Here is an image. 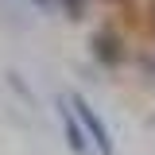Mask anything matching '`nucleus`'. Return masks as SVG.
<instances>
[{
    "mask_svg": "<svg viewBox=\"0 0 155 155\" xmlns=\"http://www.w3.org/2000/svg\"><path fill=\"white\" fill-rule=\"evenodd\" d=\"M147 16H151V27H155V0H147Z\"/></svg>",
    "mask_w": 155,
    "mask_h": 155,
    "instance_id": "obj_6",
    "label": "nucleus"
},
{
    "mask_svg": "<svg viewBox=\"0 0 155 155\" xmlns=\"http://www.w3.org/2000/svg\"><path fill=\"white\" fill-rule=\"evenodd\" d=\"M97 4H105V8H124V4H132V0H97Z\"/></svg>",
    "mask_w": 155,
    "mask_h": 155,
    "instance_id": "obj_5",
    "label": "nucleus"
},
{
    "mask_svg": "<svg viewBox=\"0 0 155 155\" xmlns=\"http://www.w3.org/2000/svg\"><path fill=\"white\" fill-rule=\"evenodd\" d=\"M58 113H62V128H66V143H70V151L81 155L85 147H89V136H85V128H81L74 105H70V101H62V105H58Z\"/></svg>",
    "mask_w": 155,
    "mask_h": 155,
    "instance_id": "obj_3",
    "label": "nucleus"
},
{
    "mask_svg": "<svg viewBox=\"0 0 155 155\" xmlns=\"http://www.w3.org/2000/svg\"><path fill=\"white\" fill-rule=\"evenodd\" d=\"M54 4L62 8V16H66V19L81 23V19L89 16V4H93V0H54Z\"/></svg>",
    "mask_w": 155,
    "mask_h": 155,
    "instance_id": "obj_4",
    "label": "nucleus"
},
{
    "mask_svg": "<svg viewBox=\"0 0 155 155\" xmlns=\"http://www.w3.org/2000/svg\"><path fill=\"white\" fill-rule=\"evenodd\" d=\"M89 54H93L97 66L105 70H120L128 62V39L116 23H101L93 35H89Z\"/></svg>",
    "mask_w": 155,
    "mask_h": 155,
    "instance_id": "obj_1",
    "label": "nucleus"
},
{
    "mask_svg": "<svg viewBox=\"0 0 155 155\" xmlns=\"http://www.w3.org/2000/svg\"><path fill=\"white\" fill-rule=\"evenodd\" d=\"M70 105H74V113H78V120H81V128H85V136L93 140V147L101 155H116V143H113V132H109V124L97 116V109L85 101L81 93H70Z\"/></svg>",
    "mask_w": 155,
    "mask_h": 155,
    "instance_id": "obj_2",
    "label": "nucleus"
}]
</instances>
